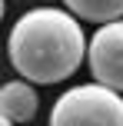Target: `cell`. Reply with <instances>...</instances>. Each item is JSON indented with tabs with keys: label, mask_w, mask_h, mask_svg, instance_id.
Returning a JSON list of instances; mask_svg holds the SVG:
<instances>
[{
	"label": "cell",
	"mask_w": 123,
	"mask_h": 126,
	"mask_svg": "<svg viewBox=\"0 0 123 126\" xmlns=\"http://www.w3.org/2000/svg\"><path fill=\"white\" fill-rule=\"evenodd\" d=\"M87 63L97 83L123 93V17L100 23V30L87 40Z\"/></svg>",
	"instance_id": "obj_3"
},
{
	"label": "cell",
	"mask_w": 123,
	"mask_h": 126,
	"mask_svg": "<svg viewBox=\"0 0 123 126\" xmlns=\"http://www.w3.org/2000/svg\"><path fill=\"white\" fill-rule=\"evenodd\" d=\"M0 126H17V123H13V120H7V116L0 113Z\"/></svg>",
	"instance_id": "obj_6"
},
{
	"label": "cell",
	"mask_w": 123,
	"mask_h": 126,
	"mask_svg": "<svg viewBox=\"0 0 123 126\" xmlns=\"http://www.w3.org/2000/svg\"><path fill=\"white\" fill-rule=\"evenodd\" d=\"M3 13H7V3H3V0H0V20H3Z\"/></svg>",
	"instance_id": "obj_7"
},
{
	"label": "cell",
	"mask_w": 123,
	"mask_h": 126,
	"mask_svg": "<svg viewBox=\"0 0 123 126\" xmlns=\"http://www.w3.org/2000/svg\"><path fill=\"white\" fill-rule=\"evenodd\" d=\"M10 66L33 86L63 83L80 70L87 57V37L70 10L33 7L13 23L7 40Z\"/></svg>",
	"instance_id": "obj_1"
},
{
	"label": "cell",
	"mask_w": 123,
	"mask_h": 126,
	"mask_svg": "<svg viewBox=\"0 0 123 126\" xmlns=\"http://www.w3.org/2000/svg\"><path fill=\"white\" fill-rule=\"evenodd\" d=\"M37 110H40V96H37V90H33L30 80L20 76V80H10V83L0 86V113L7 120L30 123L37 116Z\"/></svg>",
	"instance_id": "obj_4"
},
{
	"label": "cell",
	"mask_w": 123,
	"mask_h": 126,
	"mask_svg": "<svg viewBox=\"0 0 123 126\" xmlns=\"http://www.w3.org/2000/svg\"><path fill=\"white\" fill-rule=\"evenodd\" d=\"M67 10L87 23H106L123 17V0H63Z\"/></svg>",
	"instance_id": "obj_5"
},
{
	"label": "cell",
	"mask_w": 123,
	"mask_h": 126,
	"mask_svg": "<svg viewBox=\"0 0 123 126\" xmlns=\"http://www.w3.org/2000/svg\"><path fill=\"white\" fill-rule=\"evenodd\" d=\"M50 126H123V96L103 83H83L57 96Z\"/></svg>",
	"instance_id": "obj_2"
}]
</instances>
